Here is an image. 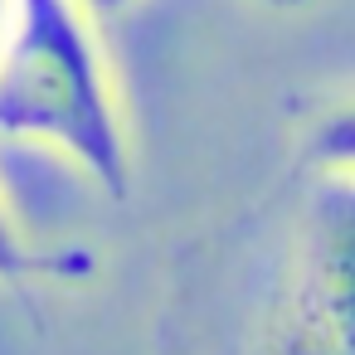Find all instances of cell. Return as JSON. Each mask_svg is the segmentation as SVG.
I'll return each instance as SVG.
<instances>
[{
  "mask_svg": "<svg viewBox=\"0 0 355 355\" xmlns=\"http://www.w3.org/2000/svg\"><path fill=\"white\" fill-rule=\"evenodd\" d=\"M0 141L59 151L112 200H127V107L98 20L73 0H15L0 44Z\"/></svg>",
  "mask_w": 355,
  "mask_h": 355,
  "instance_id": "cell-1",
  "label": "cell"
},
{
  "mask_svg": "<svg viewBox=\"0 0 355 355\" xmlns=\"http://www.w3.org/2000/svg\"><path fill=\"white\" fill-rule=\"evenodd\" d=\"M272 355H355V258H350V185L321 205V234L292 292Z\"/></svg>",
  "mask_w": 355,
  "mask_h": 355,
  "instance_id": "cell-2",
  "label": "cell"
},
{
  "mask_svg": "<svg viewBox=\"0 0 355 355\" xmlns=\"http://www.w3.org/2000/svg\"><path fill=\"white\" fill-rule=\"evenodd\" d=\"M83 263H69V258H49V253H35L30 239L20 234L10 205L0 200V277L6 282H20V277H59V272H73Z\"/></svg>",
  "mask_w": 355,
  "mask_h": 355,
  "instance_id": "cell-3",
  "label": "cell"
},
{
  "mask_svg": "<svg viewBox=\"0 0 355 355\" xmlns=\"http://www.w3.org/2000/svg\"><path fill=\"white\" fill-rule=\"evenodd\" d=\"M73 6H83L93 20H112V15H122V10H132L137 0H73Z\"/></svg>",
  "mask_w": 355,
  "mask_h": 355,
  "instance_id": "cell-4",
  "label": "cell"
},
{
  "mask_svg": "<svg viewBox=\"0 0 355 355\" xmlns=\"http://www.w3.org/2000/svg\"><path fill=\"white\" fill-rule=\"evenodd\" d=\"M10 20H15V0H0V44L10 35Z\"/></svg>",
  "mask_w": 355,
  "mask_h": 355,
  "instance_id": "cell-5",
  "label": "cell"
},
{
  "mask_svg": "<svg viewBox=\"0 0 355 355\" xmlns=\"http://www.w3.org/2000/svg\"><path fill=\"white\" fill-rule=\"evenodd\" d=\"M268 6H297V0H268Z\"/></svg>",
  "mask_w": 355,
  "mask_h": 355,
  "instance_id": "cell-6",
  "label": "cell"
}]
</instances>
